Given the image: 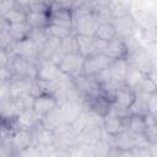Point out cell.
I'll list each match as a JSON object with an SVG mask.
<instances>
[{
    "instance_id": "cell-1",
    "label": "cell",
    "mask_w": 157,
    "mask_h": 157,
    "mask_svg": "<svg viewBox=\"0 0 157 157\" xmlns=\"http://www.w3.org/2000/svg\"><path fill=\"white\" fill-rule=\"evenodd\" d=\"M72 33L74 34H83V36H94L96 28L98 26V21L93 16L92 11L87 10H77L72 12Z\"/></svg>"
},
{
    "instance_id": "cell-2",
    "label": "cell",
    "mask_w": 157,
    "mask_h": 157,
    "mask_svg": "<svg viewBox=\"0 0 157 157\" xmlns=\"http://www.w3.org/2000/svg\"><path fill=\"white\" fill-rule=\"evenodd\" d=\"M13 75V77H25V78H37V63L27 60L20 55H11L7 65Z\"/></svg>"
},
{
    "instance_id": "cell-3",
    "label": "cell",
    "mask_w": 157,
    "mask_h": 157,
    "mask_svg": "<svg viewBox=\"0 0 157 157\" xmlns=\"http://www.w3.org/2000/svg\"><path fill=\"white\" fill-rule=\"evenodd\" d=\"M112 59L107 56L104 53L88 55L85 58L83 67H82V75L86 77H93L103 69L108 67Z\"/></svg>"
},
{
    "instance_id": "cell-4",
    "label": "cell",
    "mask_w": 157,
    "mask_h": 157,
    "mask_svg": "<svg viewBox=\"0 0 157 157\" xmlns=\"http://www.w3.org/2000/svg\"><path fill=\"white\" fill-rule=\"evenodd\" d=\"M83 61L85 56H82L78 53L75 54H64L61 58L59 65V69L69 75L71 78H75L77 76L82 75V67H83Z\"/></svg>"
},
{
    "instance_id": "cell-5",
    "label": "cell",
    "mask_w": 157,
    "mask_h": 157,
    "mask_svg": "<svg viewBox=\"0 0 157 157\" xmlns=\"http://www.w3.org/2000/svg\"><path fill=\"white\" fill-rule=\"evenodd\" d=\"M112 23L117 31V36L123 39L136 37V34H137L139 27H137L131 13H126L120 17H115L112 20Z\"/></svg>"
},
{
    "instance_id": "cell-6",
    "label": "cell",
    "mask_w": 157,
    "mask_h": 157,
    "mask_svg": "<svg viewBox=\"0 0 157 157\" xmlns=\"http://www.w3.org/2000/svg\"><path fill=\"white\" fill-rule=\"evenodd\" d=\"M9 144L13 151V155H18L21 151L33 144L32 131L28 129L13 128L9 136Z\"/></svg>"
},
{
    "instance_id": "cell-7",
    "label": "cell",
    "mask_w": 157,
    "mask_h": 157,
    "mask_svg": "<svg viewBox=\"0 0 157 157\" xmlns=\"http://www.w3.org/2000/svg\"><path fill=\"white\" fill-rule=\"evenodd\" d=\"M76 144V135L72 132L69 124L63 123L54 130V146L56 148L69 151V148Z\"/></svg>"
},
{
    "instance_id": "cell-8",
    "label": "cell",
    "mask_w": 157,
    "mask_h": 157,
    "mask_svg": "<svg viewBox=\"0 0 157 157\" xmlns=\"http://www.w3.org/2000/svg\"><path fill=\"white\" fill-rule=\"evenodd\" d=\"M40 115L32 108H25L22 109L20 113L16 114V117L13 118L12 123L15 128H21V129H28L32 130L36 125H38L40 123Z\"/></svg>"
},
{
    "instance_id": "cell-9",
    "label": "cell",
    "mask_w": 157,
    "mask_h": 157,
    "mask_svg": "<svg viewBox=\"0 0 157 157\" xmlns=\"http://www.w3.org/2000/svg\"><path fill=\"white\" fill-rule=\"evenodd\" d=\"M13 54L20 55V56H22V58H25L27 60L33 61V63H37L40 59L39 58L40 50L29 37L26 38V39L16 42L15 49H13Z\"/></svg>"
},
{
    "instance_id": "cell-10",
    "label": "cell",
    "mask_w": 157,
    "mask_h": 157,
    "mask_svg": "<svg viewBox=\"0 0 157 157\" xmlns=\"http://www.w3.org/2000/svg\"><path fill=\"white\" fill-rule=\"evenodd\" d=\"M103 53L107 56H109L112 60L120 59V58H128L129 56V48H128L126 40L117 36L115 38L107 42V45H105V49Z\"/></svg>"
},
{
    "instance_id": "cell-11",
    "label": "cell",
    "mask_w": 157,
    "mask_h": 157,
    "mask_svg": "<svg viewBox=\"0 0 157 157\" xmlns=\"http://www.w3.org/2000/svg\"><path fill=\"white\" fill-rule=\"evenodd\" d=\"M59 109L64 123L71 124L85 110V107H83V102L81 101H65L59 104Z\"/></svg>"
},
{
    "instance_id": "cell-12",
    "label": "cell",
    "mask_w": 157,
    "mask_h": 157,
    "mask_svg": "<svg viewBox=\"0 0 157 157\" xmlns=\"http://www.w3.org/2000/svg\"><path fill=\"white\" fill-rule=\"evenodd\" d=\"M60 72L59 65L52 60L39 59L37 61V80L39 81H53Z\"/></svg>"
},
{
    "instance_id": "cell-13",
    "label": "cell",
    "mask_w": 157,
    "mask_h": 157,
    "mask_svg": "<svg viewBox=\"0 0 157 157\" xmlns=\"http://www.w3.org/2000/svg\"><path fill=\"white\" fill-rule=\"evenodd\" d=\"M104 135L103 128L99 125H87L80 134L76 135V142L93 146Z\"/></svg>"
},
{
    "instance_id": "cell-14",
    "label": "cell",
    "mask_w": 157,
    "mask_h": 157,
    "mask_svg": "<svg viewBox=\"0 0 157 157\" xmlns=\"http://www.w3.org/2000/svg\"><path fill=\"white\" fill-rule=\"evenodd\" d=\"M74 15L69 9H50L49 10V23L65 27L72 31Z\"/></svg>"
},
{
    "instance_id": "cell-15",
    "label": "cell",
    "mask_w": 157,
    "mask_h": 157,
    "mask_svg": "<svg viewBox=\"0 0 157 157\" xmlns=\"http://www.w3.org/2000/svg\"><path fill=\"white\" fill-rule=\"evenodd\" d=\"M130 63L128 58H120V59H114L109 64V71H110V77L112 80L124 83L128 71H129Z\"/></svg>"
},
{
    "instance_id": "cell-16",
    "label": "cell",
    "mask_w": 157,
    "mask_h": 157,
    "mask_svg": "<svg viewBox=\"0 0 157 157\" xmlns=\"http://www.w3.org/2000/svg\"><path fill=\"white\" fill-rule=\"evenodd\" d=\"M59 104H58V101L56 98L53 96V94H40V96H37L34 97L33 99V104H32V108L40 115H45L47 113L52 112L54 108H56Z\"/></svg>"
},
{
    "instance_id": "cell-17",
    "label": "cell",
    "mask_w": 157,
    "mask_h": 157,
    "mask_svg": "<svg viewBox=\"0 0 157 157\" xmlns=\"http://www.w3.org/2000/svg\"><path fill=\"white\" fill-rule=\"evenodd\" d=\"M103 131L109 135V136H114L119 132H121L123 130L128 129V120H124V119H120V118H117L114 115H110V114H107L104 118H103Z\"/></svg>"
},
{
    "instance_id": "cell-18",
    "label": "cell",
    "mask_w": 157,
    "mask_h": 157,
    "mask_svg": "<svg viewBox=\"0 0 157 157\" xmlns=\"http://www.w3.org/2000/svg\"><path fill=\"white\" fill-rule=\"evenodd\" d=\"M31 131L33 135V144L38 147L54 145V131L44 128L40 123L36 125Z\"/></svg>"
},
{
    "instance_id": "cell-19",
    "label": "cell",
    "mask_w": 157,
    "mask_h": 157,
    "mask_svg": "<svg viewBox=\"0 0 157 157\" xmlns=\"http://www.w3.org/2000/svg\"><path fill=\"white\" fill-rule=\"evenodd\" d=\"M32 78H25V77H12L9 82V92L10 97L17 98L26 93H29Z\"/></svg>"
},
{
    "instance_id": "cell-20",
    "label": "cell",
    "mask_w": 157,
    "mask_h": 157,
    "mask_svg": "<svg viewBox=\"0 0 157 157\" xmlns=\"http://www.w3.org/2000/svg\"><path fill=\"white\" fill-rule=\"evenodd\" d=\"M136 97V92L134 88H131L130 86H128L126 83H121L114 92L113 94V101L119 103V104H123V105H126V107H130L131 103L134 102Z\"/></svg>"
},
{
    "instance_id": "cell-21",
    "label": "cell",
    "mask_w": 157,
    "mask_h": 157,
    "mask_svg": "<svg viewBox=\"0 0 157 157\" xmlns=\"http://www.w3.org/2000/svg\"><path fill=\"white\" fill-rule=\"evenodd\" d=\"M60 44H61L60 39L48 36L47 40L44 42V44H43V47L40 49L39 58L43 59V60H52L61 50L60 49Z\"/></svg>"
},
{
    "instance_id": "cell-22",
    "label": "cell",
    "mask_w": 157,
    "mask_h": 157,
    "mask_svg": "<svg viewBox=\"0 0 157 157\" xmlns=\"http://www.w3.org/2000/svg\"><path fill=\"white\" fill-rule=\"evenodd\" d=\"M7 31L10 33V36L12 37V39L15 42L26 39L29 37L31 34V26L25 21V22H20V23H12V25H7Z\"/></svg>"
},
{
    "instance_id": "cell-23",
    "label": "cell",
    "mask_w": 157,
    "mask_h": 157,
    "mask_svg": "<svg viewBox=\"0 0 157 157\" xmlns=\"http://www.w3.org/2000/svg\"><path fill=\"white\" fill-rule=\"evenodd\" d=\"M63 123H64V120H63V117H61L59 105H58L56 108H54L52 112L47 113L45 115H43V117L40 118V124H42L44 128H47V129H49V130H52V131H54V130H55L59 125H61Z\"/></svg>"
},
{
    "instance_id": "cell-24",
    "label": "cell",
    "mask_w": 157,
    "mask_h": 157,
    "mask_svg": "<svg viewBox=\"0 0 157 157\" xmlns=\"http://www.w3.org/2000/svg\"><path fill=\"white\" fill-rule=\"evenodd\" d=\"M26 22L31 26V28H45L49 25V12L27 11Z\"/></svg>"
},
{
    "instance_id": "cell-25",
    "label": "cell",
    "mask_w": 157,
    "mask_h": 157,
    "mask_svg": "<svg viewBox=\"0 0 157 157\" xmlns=\"http://www.w3.org/2000/svg\"><path fill=\"white\" fill-rule=\"evenodd\" d=\"M94 37L97 39L108 42L117 37V31L112 22H102V23H98L94 32Z\"/></svg>"
},
{
    "instance_id": "cell-26",
    "label": "cell",
    "mask_w": 157,
    "mask_h": 157,
    "mask_svg": "<svg viewBox=\"0 0 157 157\" xmlns=\"http://www.w3.org/2000/svg\"><path fill=\"white\" fill-rule=\"evenodd\" d=\"M147 128L146 118L141 115H135L131 114L128 119V129L132 131L134 134H145Z\"/></svg>"
},
{
    "instance_id": "cell-27",
    "label": "cell",
    "mask_w": 157,
    "mask_h": 157,
    "mask_svg": "<svg viewBox=\"0 0 157 157\" xmlns=\"http://www.w3.org/2000/svg\"><path fill=\"white\" fill-rule=\"evenodd\" d=\"M27 17V11L21 9V7H12L9 12H6L4 15V21L7 25H12V23H20V22H25Z\"/></svg>"
},
{
    "instance_id": "cell-28",
    "label": "cell",
    "mask_w": 157,
    "mask_h": 157,
    "mask_svg": "<svg viewBox=\"0 0 157 157\" xmlns=\"http://www.w3.org/2000/svg\"><path fill=\"white\" fill-rule=\"evenodd\" d=\"M92 13L98 21V23L102 22H112L113 16L110 13L109 6L108 5H96L92 7Z\"/></svg>"
},
{
    "instance_id": "cell-29",
    "label": "cell",
    "mask_w": 157,
    "mask_h": 157,
    "mask_svg": "<svg viewBox=\"0 0 157 157\" xmlns=\"http://www.w3.org/2000/svg\"><path fill=\"white\" fill-rule=\"evenodd\" d=\"M108 114L114 115V117L120 118V119H124V120H128L129 117L131 115V112H130V108H129V107L123 105V104H119V103H117V102L113 101V102L110 103Z\"/></svg>"
},
{
    "instance_id": "cell-30",
    "label": "cell",
    "mask_w": 157,
    "mask_h": 157,
    "mask_svg": "<svg viewBox=\"0 0 157 157\" xmlns=\"http://www.w3.org/2000/svg\"><path fill=\"white\" fill-rule=\"evenodd\" d=\"M60 49L64 54H75L78 53V47H77V42H76V37L74 33H71L70 36H67L66 38L61 39V44H60ZM80 54V53H78Z\"/></svg>"
},
{
    "instance_id": "cell-31",
    "label": "cell",
    "mask_w": 157,
    "mask_h": 157,
    "mask_svg": "<svg viewBox=\"0 0 157 157\" xmlns=\"http://www.w3.org/2000/svg\"><path fill=\"white\" fill-rule=\"evenodd\" d=\"M44 29H45V32H47L48 36L54 37V38H58V39H60V40L64 39V38H66L67 36H70V34L72 33V31L69 29V28L60 27V26L52 25V23H49Z\"/></svg>"
},
{
    "instance_id": "cell-32",
    "label": "cell",
    "mask_w": 157,
    "mask_h": 157,
    "mask_svg": "<svg viewBox=\"0 0 157 157\" xmlns=\"http://www.w3.org/2000/svg\"><path fill=\"white\" fill-rule=\"evenodd\" d=\"M108 6H109V10H110V13H112L113 18L120 17V16L126 15V13H130V11H131V6L121 4V2H117V1H110Z\"/></svg>"
},
{
    "instance_id": "cell-33",
    "label": "cell",
    "mask_w": 157,
    "mask_h": 157,
    "mask_svg": "<svg viewBox=\"0 0 157 157\" xmlns=\"http://www.w3.org/2000/svg\"><path fill=\"white\" fill-rule=\"evenodd\" d=\"M69 125H70V128H71V130H72V132H74L75 135L80 134V132L88 125V123H87V117H86L85 110H83L71 124H69Z\"/></svg>"
},
{
    "instance_id": "cell-34",
    "label": "cell",
    "mask_w": 157,
    "mask_h": 157,
    "mask_svg": "<svg viewBox=\"0 0 157 157\" xmlns=\"http://www.w3.org/2000/svg\"><path fill=\"white\" fill-rule=\"evenodd\" d=\"M147 109H148V114L152 117H157V93L153 92L150 94L148 99H147Z\"/></svg>"
},
{
    "instance_id": "cell-35",
    "label": "cell",
    "mask_w": 157,
    "mask_h": 157,
    "mask_svg": "<svg viewBox=\"0 0 157 157\" xmlns=\"http://www.w3.org/2000/svg\"><path fill=\"white\" fill-rule=\"evenodd\" d=\"M94 77V80L98 82V85L99 86H102V85H104L105 82H108L109 80H112V77H110V71H109V66L108 67H105V69H103L102 71H99L96 76H93Z\"/></svg>"
},
{
    "instance_id": "cell-36",
    "label": "cell",
    "mask_w": 157,
    "mask_h": 157,
    "mask_svg": "<svg viewBox=\"0 0 157 157\" xmlns=\"http://www.w3.org/2000/svg\"><path fill=\"white\" fill-rule=\"evenodd\" d=\"M17 156H25V157H39L40 156V152H39V148L37 145L32 144L31 146H28L27 148H25L23 151H21Z\"/></svg>"
},
{
    "instance_id": "cell-37",
    "label": "cell",
    "mask_w": 157,
    "mask_h": 157,
    "mask_svg": "<svg viewBox=\"0 0 157 157\" xmlns=\"http://www.w3.org/2000/svg\"><path fill=\"white\" fill-rule=\"evenodd\" d=\"M15 6H16L15 0H1L0 1V17H4V15Z\"/></svg>"
},
{
    "instance_id": "cell-38",
    "label": "cell",
    "mask_w": 157,
    "mask_h": 157,
    "mask_svg": "<svg viewBox=\"0 0 157 157\" xmlns=\"http://www.w3.org/2000/svg\"><path fill=\"white\" fill-rule=\"evenodd\" d=\"M72 0H52L50 9H69L71 10Z\"/></svg>"
},
{
    "instance_id": "cell-39",
    "label": "cell",
    "mask_w": 157,
    "mask_h": 157,
    "mask_svg": "<svg viewBox=\"0 0 157 157\" xmlns=\"http://www.w3.org/2000/svg\"><path fill=\"white\" fill-rule=\"evenodd\" d=\"M12 77H13V75L9 66L0 67V82H10Z\"/></svg>"
},
{
    "instance_id": "cell-40",
    "label": "cell",
    "mask_w": 157,
    "mask_h": 157,
    "mask_svg": "<svg viewBox=\"0 0 157 157\" xmlns=\"http://www.w3.org/2000/svg\"><path fill=\"white\" fill-rule=\"evenodd\" d=\"M11 55H12V54H10L7 50L0 48V67H1V66H7V65H9V61H10Z\"/></svg>"
},
{
    "instance_id": "cell-41",
    "label": "cell",
    "mask_w": 157,
    "mask_h": 157,
    "mask_svg": "<svg viewBox=\"0 0 157 157\" xmlns=\"http://www.w3.org/2000/svg\"><path fill=\"white\" fill-rule=\"evenodd\" d=\"M10 92H9V82H0V102L9 98Z\"/></svg>"
},
{
    "instance_id": "cell-42",
    "label": "cell",
    "mask_w": 157,
    "mask_h": 157,
    "mask_svg": "<svg viewBox=\"0 0 157 157\" xmlns=\"http://www.w3.org/2000/svg\"><path fill=\"white\" fill-rule=\"evenodd\" d=\"M38 1H42V0H15V4L17 7H21L23 10H27L29 5L34 4V2H38Z\"/></svg>"
},
{
    "instance_id": "cell-43",
    "label": "cell",
    "mask_w": 157,
    "mask_h": 157,
    "mask_svg": "<svg viewBox=\"0 0 157 157\" xmlns=\"http://www.w3.org/2000/svg\"><path fill=\"white\" fill-rule=\"evenodd\" d=\"M45 1H47V2L49 4V5H50V2H52V0H45Z\"/></svg>"
},
{
    "instance_id": "cell-44",
    "label": "cell",
    "mask_w": 157,
    "mask_h": 157,
    "mask_svg": "<svg viewBox=\"0 0 157 157\" xmlns=\"http://www.w3.org/2000/svg\"><path fill=\"white\" fill-rule=\"evenodd\" d=\"M0 1H1V0H0Z\"/></svg>"
}]
</instances>
